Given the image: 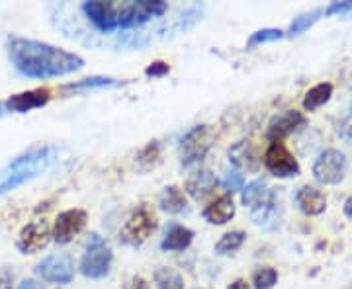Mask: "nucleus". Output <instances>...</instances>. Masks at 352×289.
Instances as JSON below:
<instances>
[{"mask_svg":"<svg viewBox=\"0 0 352 289\" xmlns=\"http://www.w3.org/2000/svg\"><path fill=\"white\" fill-rule=\"evenodd\" d=\"M168 4L163 0H129V2H104L88 0L78 4V14L102 36H116V49H145L153 38L143 32L151 22L163 20Z\"/></svg>","mask_w":352,"mask_h":289,"instance_id":"nucleus-1","label":"nucleus"},{"mask_svg":"<svg viewBox=\"0 0 352 289\" xmlns=\"http://www.w3.org/2000/svg\"><path fill=\"white\" fill-rule=\"evenodd\" d=\"M6 51L18 75L25 78H55L76 73L85 67V59L71 51L20 36L8 38Z\"/></svg>","mask_w":352,"mask_h":289,"instance_id":"nucleus-2","label":"nucleus"},{"mask_svg":"<svg viewBox=\"0 0 352 289\" xmlns=\"http://www.w3.org/2000/svg\"><path fill=\"white\" fill-rule=\"evenodd\" d=\"M113 252L110 242L100 235L92 233L87 240L85 254L80 258V274L90 279H100L110 272Z\"/></svg>","mask_w":352,"mask_h":289,"instance_id":"nucleus-3","label":"nucleus"},{"mask_svg":"<svg viewBox=\"0 0 352 289\" xmlns=\"http://www.w3.org/2000/svg\"><path fill=\"white\" fill-rule=\"evenodd\" d=\"M155 227H157L155 215L147 207H139L138 211H133L127 217V221L120 231V240L127 246H141L151 237Z\"/></svg>","mask_w":352,"mask_h":289,"instance_id":"nucleus-4","label":"nucleus"},{"mask_svg":"<svg viewBox=\"0 0 352 289\" xmlns=\"http://www.w3.org/2000/svg\"><path fill=\"white\" fill-rule=\"evenodd\" d=\"M214 141V131L210 126H196L190 129L188 133L180 141V159L184 166L194 163H200L201 159L208 154Z\"/></svg>","mask_w":352,"mask_h":289,"instance_id":"nucleus-5","label":"nucleus"},{"mask_svg":"<svg viewBox=\"0 0 352 289\" xmlns=\"http://www.w3.org/2000/svg\"><path fill=\"white\" fill-rule=\"evenodd\" d=\"M38 276L47 281V284H59V286H67L73 281L75 277V262L69 254H50L45 256L36 268Z\"/></svg>","mask_w":352,"mask_h":289,"instance_id":"nucleus-6","label":"nucleus"},{"mask_svg":"<svg viewBox=\"0 0 352 289\" xmlns=\"http://www.w3.org/2000/svg\"><path fill=\"white\" fill-rule=\"evenodd\" d=\"M264 166L278 178H294L300 174V164L282 141H270L264 152Z\"/></svg>","mask_w":352,"mask_h":289,"instance_id":"nucleus-7","label":"nucleus"},{"mask_svg":"<svg viewBox=\"0 0 352 289\" xmlns=\"http://www.w3.org/2000/svg\"><path fill=\"white\" fill-rule=\"evenodd\" d=\"M346 174V157L337 149L323 151L314 164V176L321 184H339Z\"/></svg>","mask_w":352,"mask_h":289,"instance_id":"nucleus-8","label":"nucleus"},{"mask_svg":"<svg viewBox=\"0 0 352 289\" xmlns=\"http://www.w3.org/2000/svg\"><path fill=\"white\" fill-rule=\"evenodd\" d=\"M87 211H82V209H67L55 219L51 237L59 244H69L71 240H75V237L82 233V229L87 227Z\"/></svg>","mask_w":352,"mask_h":289,"instance_id":"nucleus-9","label":"nucleus"},{"mask_svg":"<svg viewBox=\"0 0 352 289\" xmlns=\"http://www.w3.org/2000/svg\"><path fill=\"white\" fill-rule=\"evenodd\" d=\"M51 240V229L47 225V221L43 219H36L32 223L20 231V237H18V251L22 254H36V252L43 251Z\"/></svg>","mask_w":352,"mask_h":289,"instance_id":"nucleus-10","label":"nucleus"},{"mask_svg":"<svg viewBox=\"0 0 352 289\" xmlns=\"http://www.w3.org/2000/svg\"><path fill=\"white\" fill-rule=\"evenodd\" d=\"M51 100V92L47 89H36V90H25L20 94H14L8 98V102L4 104L6 112L16 113H28L32 110L43 108L47 102Z\"/></svg>","mask_w":352,"mask_h":289,"instance_id":"nucleus-11","label":"nucleus"},{"mask_svg":"<svg viewBox=\"0 0 352 289\" xmlns=\"http://www.w3.org/2000/svg\"><path fill=\"white\" fill-rule=\"evenodd\" d=\"M302 126H305L303 113L296 112V110H288V112L276 115L270 122L268 131H266V137L270 139V141H282V139L292 135L296 129H300Z\"/></svg>","mask_w":352,"mask_h":289,"instance_id":"nucleus-12","label":"nucleus"},{"mask_svg":"<svg viewBox=\"0 0 352 289\" xmlns=\"http://www.w3.org/2000/svg\"><path fill=\"white\" fill-rule=\"evenodd\" d=\"M215 188H217V178H215V174L210 168H200V170H196L194 174H190L188 180H186V184H184L186 194L198 201L204 200V198H208Z\"/></svg>","mask_w":352,"mask_h":289,"instance_id":"nucleus-13","label":"nucleus"},{"mask_svg":"<svg viewBox=\"0 0 352 289\" xmlns=\"http://www.w3.org/2000/svg\"><path fill=\"white\" fill-rule=\"evenodd\" d=\"M296 203L302 213L321 215L327 207V198L321 189L314 188V186H303L296 194Z\"/></svg>","mask_w":352,"mask_h":289,"instance_id":"nucleus-14","label":"nucleus"},{"mask_svg":"<svg viewBox=\"0 0 352 289\" xmlns=\"http://www.w3.org/2000/svg\"><path fill=\"white\" fill-rule=\"evenodd\" d=\"M252 221L254 225L263 227L266 231H276L282 223V207L276 201V194H272V198L264 205L252 209Z\"/></svg>","mask_w":352,"mask_h":289,"instance_id":"nucleus-15","label":"nucleus"},{"mask_svg":"<svg viewBox=\"0 0 352 289\" xmlns=\"http://www.w3.org/2000/svg\"><path fill=\"white\" fill-rule=\"evenodd\" d=\"M235 217V203L231 196H221L204 209V219L212 225H226Z\"/></svg>","mask_w":352,"mask_h":289,"instance_id":"nucleus-16","label":"nucleus"},{"mask_svg":"<svg viewBox=\"0 0 352 289\" xmlns=\"http://www.w3.org/2000/svg\"><path fill=\"white\" fill-rule=\"evenodd\" d=\"M194 239V233L182 225H170V229L166 231L164 239L161 240V248L166 252H178L188 248Z\"/></svg>","mask_w":352,"mask_h":289,"instance_id":"nucleus-17","label":"nucleus"},{"mask_svg":"<svg viewBox=\"0 0 352 289\" xmlns=\"http://www.w3.org/2000/svg\"><path fill=\"white\" fill-rule=\"evenodd\" d=\"M272 194H274V192L268 189V184H266L264 180H252L251 184H247V186L243 188L241 200H243V203L252 211V209L261 207V205H264L266 201L270 200Z\"/></svg>","mask_w":352,"mask_h":289,"instance_id":"nucleus-18","label":"nucleus"},{"mask_svg":"<svg viewBox=\"0 0 352 289\" xmlns=\"http://www.w3.org/2000/svg\"><path fill=\"white\" fill-rule=\"evenodd\" d=\"M159 205H161V209H163L164 213L178 215L182 213V211H186L188 201H186V196H184L182 189L176 188V186H168V188H164L161 192Z\"/></svg>","mask_w":352,"mask_h":289,"instance_id":"nucleus-19","label":"nucleus"},{"mask_svg":"<svg viewBox=\"0 0 352 289\" xmlns=\"http://www.w3.org/2000/svg\"><path fill=\"white\" fill-rule=\"evenodd\" d=\"M229 161L237 168H247V170H256V166H258L256 154L247 141H241L235 147L229 149Z\"/></svg>","mask_w":352,"mask_h":289,"instance_id":"nucleus-20","label":"nucleus"},{"mask_svg":"<svg viewBox=\"0 0 352 289\" xmlns=\"http://www.w3.org/2000/svg\"><path fill=\"white\" fill-rule=\"evenodd\" d=\"M331 96H333V84L321 82V84L314 86V89L305 94V98H303V108H305L307 112H315L317 108H321L323 104H327V102L331 100Z\"/></svg>","mask_w":352,"mask_h":289,"instance_id":"nucleus-21","label":"nucleus"},{"mask_svg":"<svg viewBox=\"0 0 352 289\" xmlns=\"http://www.w3.org/2000/svg\"><path fill=\"white\" fill-rule=\"evenodd\" d=\"M118 82L110 78V76H90V78H82L78 82L73 84H67L65 92H80V90H90V89H108V86H116Z\"/></svg>","mask_w":352,"mask_h":289,"instance_id":"nucleus-22","label":"nucleus"},{"mask_svg":"<svg viewBox=\"0 0 352 289\" xmlns=\"http://www.w3.org/2000/svg\"><path fill=\"white\" fill-rule=\"evenodd\" d=\"M155 284L159 289H184V279L173 268H159L155 272Z\"/></svg>","mask_w":352,"mask_h":289,"instance_id":"nucleus-23","label":"nucleus"},{"mask_svg":"<svg viewBox=\"0 0 352 289\" xmlns=\"http://www.w3.org/2000/svg\"><path fill=\"white\" fill-rule=\"evenodd\" d=\"M245 237L247 235L243 231H231V233H227V235H223L221 239L217 240L215 252L217 254H233V252H237L243 246Z\"/></svg>","mask_w":352,"mask_h":289,"instance_id":"nucleus-24","label":"nucleus"},{"mask_svg":"<svg viewBox=\"0 0 352 289\" xmlns=\"http://www.w3.org/2000/svg\"><path fill=\"white\" fill-rule=\"evenodd\" d=\"M321 14H323V10H321V8H317V10H311V12L298 16V18L292 22V25H289L288 34L289 36H300V34H303L307 27H311V25L319 20V16H321Z\"/></svg>","mask_w":352,"mask_h":289,"instance_id":"nucleus-25","label":"nucleus"},{"mask_svg":"<svg viewBox=\"0 0 352 289\" xmlns=\"http://www.w3.org/2000/svg\"><path fill=\"white\" fill-rule=\"evenodd\" d=\"M278 281V272L274 268H258L254 274H252V286L254 289H270L274 288V284Z\"/></svg>","mask_w":352,"mask_h":289,"instance_id":"nucleus-26","label":"nucleus"},{"mask_svg":"<svg viewBox=\"0 0 352 289\" xmlns=\"http://www.w3.org/2000/svg\"><path fill=\"white\" fill-rule=\"evenodd\" d=\"M284 38V32L276 30V27H266V30H258L249 38V47L254 45H263V43H270V41H278Z\"/></svg>","mask_w":352,"mask_h":289,"instance_id":"nucleus-27","label":"nucleus"},{"mask_svg":"<svg viewBox=\"0 0 352 289\" xmlns=\"http://www.w3.org/2000/svg\"><path fill=\"white\" fill-rule=\"evenodd\" d=\"M221 186H223L227 194H235V192L245 188V178L237 168H231V170H227L226 176L221 180Z\"/></svg>","mask_w":352,"mask_h":289,"instance_id":"nucleus-28","label":"nucleus"},{"mask_svg":"<svg viewBox=\"0 0 352 289\" xmlns=\"http://www.w3.org/2000/svg\"><path fill=\"white\" fill-rule=\"evenodd\" d=\"M327 16H342V18H351L352 16V0H344V2H331L327 8L323 10Z\"/></svg>","mask_w":352,"mask_h":289,"instance_id":"nucleus-29","label":"nucleus"},{"mask_svg":"<svg viewBox=\"0 0 352 289\" xmlns=\"http://www.w3.org/2000/svg\"><path fill=\"white\" fill-rule=\"evenodd\" d=\"M159 152H161V149H159V145L157 143H151V145H147L143 151H141V154L138 157L139 163H155L157 159H159Z\"/></svg>","mask_w":352,"mask_h":289,"instance_id":"nucleus-30","label":"nucleus"},{"mask_svg":"<svg viewBox=\"0 0 352 289\" xmlns=\"http://www.w3.org/2000/svg\"><path fill=\"white\" fill-rule=\"evenodd\" d=\"M339 135L346 143H352V108H351V112H349V115L342 119V124L339 126Z\"/></svg>","mask_w":352,"mask_h":289,"instance_id":"nucleus-31","label":"nucleus"},{"mask_svg":"<svg viewBox=\"0 0 352 289\" xmlns=\"http://www.w3.org/2000/svg\"><path fill=\"white\" fill-rule=\"evenodd\" d=\"M168 71H170V67H168V65L163 63V61H157V63H151L149 67H147L145 75L157 78V76H164Z\"/></svg>","mask_w":352,"mask_h":289,"instance_id":"nucleus-32","label":"nucleus"},{"mask_svg":"<svg viewBox=\"0 0 352 289\" xmlns=\"http://www.w3.org/2000/svg\"><path fill=\"white\" fill-rule=\"evenodd\" d=\"M0 289H14V272L10 268L0 270Z\"/></svg>","mask_w":352,"mask_h":289,"instance_id":"nucleus-33","label":"nucleus"},{"mask_svg":"<svg viewBox=\"0 0 352 289\" xmlns=\"http://www.w3.org/2000/svg\"><path fill=\"white\" fill-rule=\"evenodd\" d=\"M124 289H149V284H147L141 276H133L127 281Z\"/></svg>","mask_w":352,"mask_h":289,"instance_id":"nucleus-34","label":"nucleus"},{"mask_svg":"<svg viewBox=\"0 0 352 289\" xmlns=\"http://www.w3.org/2000/svg\"><path fill=\"white\" fill-rule=\"evenodd\" d=\"M18 289H41L38 286V281H34V279H24L20 286H18Z\"/></svg>","mask_w":352,"mask_h":289,"instance_id":"nucleus-35","label":"nucleus"},{"mask_svg":"<svg viewBox=\"0 0 352 289\" xmlns=\"http://www.w3.org/2000/svg\"><path fill=\"white\" fill-rule=\"evenodd\" d=\"M227 289H249V284L245 279H235Z\"/></svg>","mask_w":352,"mask_h":289,"instance_id":"nucleus-36","label":"nucleus"},{"mask_svg":"<svg viewBox=\"0 0 352 289\" xmlns=\"http://www.w3.org/2000/svg\"><path fill=\"white\" fill-rule=\"evenodd\" d=\"M344 215H346V217L352 221V196L349 198V200L344 201Z\"/></svg>","mask_w":352,"mask_h":289,"instance_id":"nucleus-37","label":"nucleus"},{"mask_svg":"<svg viewBox=\"0 0 352 289\" xmlns=\"http://www.w3.org/2000/svg\"><path fill=\"white\" fill-rule=\"evenodd\" d=\"M4 113H6V108H4V104H0V117H2Z\"/></svg>","mask_w":352,"mask_h":289,"instance_id":"nucleus-38","label":"nucleus"}]
</instances>
